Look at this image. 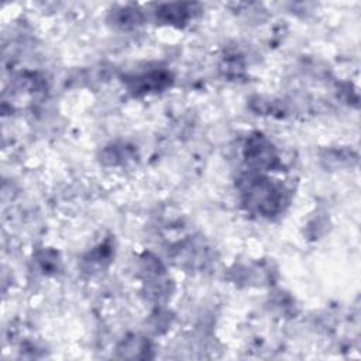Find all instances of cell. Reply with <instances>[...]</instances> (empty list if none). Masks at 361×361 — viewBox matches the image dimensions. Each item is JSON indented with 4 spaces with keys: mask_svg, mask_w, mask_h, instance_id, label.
I'll use <instances>...</instances> for the list:
<instances>
[{
    "mask_svg": "<svg viewBox=\"0 0 361 361\" xmlns=\"http://www.w3.org/2000/svg\"><path fill=\"white\" fill-rule=\"evenodd\" d=\"M247 202L258 212L271 214L281 207L282 195L268 179H257L248 185Z\"/></svg>",
    "mask_w": 361,
    "mask_h": 361,
    "instance_id": "1",
    "label": "cell"
}]
</instances>
